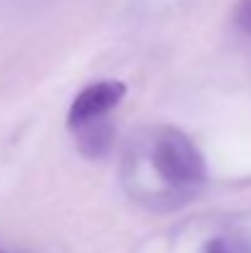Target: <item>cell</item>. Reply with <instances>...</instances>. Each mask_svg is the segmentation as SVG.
Wrapping results in <instances>:
<instances>
[{"mask_svg":"<svg viewBox=\"0 0 251 253\" xmlns=\"http://www.w3.org/2000/svg\"><path fill=\"white\" fill-rule=\"evenodd\" d=\"M153 165L175 189H190L204 182V158L195 143L177 128H160L153 143Z\"/></svg>","mask_w":251,"mask_h":253,"instance_id":"cell-1","label":"cell"},{"mask_svg":"<svg viewBox=\"0 0 251 253\" xmlns=\"http://www.w3.org/2000/svg\"><path fill=\"white\" fill-rule=\"evenodd\" d=\"M126 96V86L121 82H99V84L86 86L82 93L72 101L69 108V128H79L89 121L96 118H106V113L111 108H116L121 103V98Z\"/></svg>","mask_w":251,"mask_h":253,"instance_id":"cell-2","label":"cell"},{"mask_svg":"<svg viewBox=\"0 0 251 253\" xmlns=\"http://www.w3.org/2000/svg\"><path fill=\"white\" fill-rule=\"evenodd\" d=\"M77 130V138H79V148H82L84 155L89 158H101L108 148H111V140H113V126L108 118H96V121H89L84 123Z\"/></svg>","mask_w":251,"mask_h":253,"instance_id":"cell-3","label":"cell"},{"mask_svg":"<svg viewBox=\"0 0 251 253\" xmlns=\"http://www.w3.org/2000/svg\"><path fill=\"white\" fill-rule=\"evenodd\" d=\"M234 25L239 32L251 35V0H239L234 7Z\"/></svg>","mask_w":251,"mask_h":253,"instance_id":"cell-4","label":"cell"},{"mask_svg":"<svg viewBox=\"0 0 251 253\" xmlns=\"http://www.w3.org/2000/svg\"><path fill=\"white\" fill-rule=\"evenodd\" d=\"M204 253H239V249H237L234 241H229V239H224V236H217V239H212V241L207 244Z\"/></svg>","mask_w":251,"mask_h":253,"instance_id":"cell-5","label":"cell"},{"mask_svg":"<svg viewBox=\"0 0 251 253\" xmlns=\"http://www.w3.org/2000/svg\"><path fill=\"white\" fill-rule=\"evenodd\" d=\"M0 253H5V251H0Z\"/></svg>","mask_w":251,"mask_h":253,"instance_id":"cell-6","label":"cell"}]
</instances>
